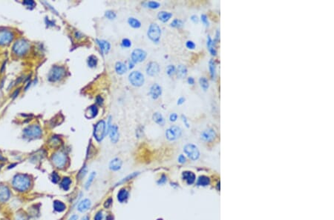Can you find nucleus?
Returning a JSON list of instances; mask_svg holds the SVG:
<instances>
[{
  "label": "nucleus",
  "instance_id": "6",
  "mask_svg": "<svg viewBox=\"0 0 334 220\" xmlns=\"http://www.w3.org/2000/svg\"><path fill=\"white\" fill-rule=\"evenodd\" d=\"M182 133V130L178 126H172L166 131V137L169 141H174L180 138Z\"/></svg>",
  "mask_w": 334,
  "mask_h": 220
},
{
  "label": "nucleus",
  "instance_id": "35",
  "mask_svg": "<svg viewBox=\"0 0 334 220\" xmlns=\"http://www.w3.org/2000/svg\"><path fill=\"white\" fill-rule=\"evenodd\" d=\"M182 25L183 22L180 19H177L173 20V22L171 24V26L174 27V28H181V27H182Z\"/></svg>",
  "mask_w": 334,
  "mask_h": 220
},
{
  "label": "nucleus",
  "instance_id": "55",
  "mask_svg": "<svg viewBox=\"0 0 334 220\" xmlns=\"http://www.w3.org/2000/svg\"><path fill=\"white\" fill-rule=\"evenodd\" d=\"M157 220H162V219H157Z\"/></svg>",
  "mask_w": 334,
  "mask_h": 220
},
{
  "label": "nucleus",
  "instance_id": "49",
  "mask_svg": "<svg viewBox=\"0 0 334 220\" xmlns=\"http://www.w3.org/2000/svg\"><path fill=\"white\" fill-rule=\"evenodd\" d=\"M184 101H185V98L181 97L178 100V105H182Z\"/></svg>",
  "mask_w": 334,
  "mask_h": 220
},
{
  "label": "nucleus",
  "instance_id": "38",
  "mask_svg": "<svg viewBox=\"0 0 334 220\" xmlns=\"http://www.w3.org/2000/svg\"><path fill=\"white\" fill-rule=\"evenodd\" d=\"M176 70H175V67H174V65H169L167 67V74L168 75L171 76L172 75V74H174V73H175Z\"/></svg>",
  "mask_w": 334,
  "mask_h": 220
},
{
  "label": "nucleus",
  "instance_id": "28",
  "mask_svg": "<svg viewBox=\"0 0 334 220\" xmlns=\"http://www.w3.org/2000/svg\"><path fill=\"white\" fill-rule=\"evenodd\" d=\"M128 24L130 25V26H132V28H139L140 26H141V23H140V22L139 21L138 19H137L133 18V17L128 19Z\"/></svg>",
  "mask_w": 334,
  "mask_h": 220
},
{
  "label": "nucleus",
  "instance_id": "20",
  "mask_svg": "<svg viewBox=\"0 0 334 220\" xmlns=\"http://www.w3.org/2000/svg\"><path fill=\"white\" fill-rule=\"evenodd\" d=\"M54 209L57 212L62 213L66 210V205L61 201L55 200L54 202Z\"/></svg>",
  "mask_w": 334,
  "mask_h": 220
},
{
  "label": "nucleus",
  "instance_id": "4",
  "mask_svg": "<svg viewBox=\"0 0 334 220\" xmlns=\"http://www.w3.org/2000/svg\"><path fill=\"white\" fill-rule=\"evenodd\" d=\"M184 153L187 155V156L192 160H197L200 157L199 150L195 145L188 144L184 148Z\"/></svg>",
  "mask_w": 334,
  "mask_h": 220
},
{
  "label": "nucleus",
  "instance_id": "9",
  "mask_svg": "<svg viewBox=\"0 0 334 220\" xmlns=\"http://www.w3.org/2000/svg\"><path fill=\"white\" fill-rule=\"evenodd\" d=\"M159 71H160V67H159V65L157 62H149L146 67V73L148 75L151 76V77H154V76L158 74Z\"/></svg>",
  "mask_w": 334,
  "mask_h": 220
},
{
  "label": "nucleus",
  "instance_id": "43",
  "mask_svg": "<svg viewBox=\"0 0 334 220\" xmlns=\"http://www.w3.org/2000/svg\"><path fill=\"white\" fill-rule=\"evenodd\" d=\"M86 172H87V170H86V167H83V168L82 169V170H81V171L79 173V175H78V177H79L80 179L83 178V177H85V175L86 174Z\"/></svg>",
  "mask_w": 334,
  "mask_h": 220
},
{
  "label": "nucleus",
  "instance_id": "45",
  "mask_svg": "<svg viewBox=\"0 0 334 220\" xmlns=\"http://www.w3.org/2000/svg\"><path fill=\"white\" fill-rule=\"evenodd\" d=\"M96 101H97V103L98 105H103V98H102L100 96H97V98H96Z\"/></svg>",
  "mask_w": 334,
  "mask_h": 220
},
{
  "label": "nucleus",
  "instance_id": "16",
  "mask_svg": "<svg viewBox=\"0 0 334 220\" xmlns=\"http://www.w3.org/2000/svg\"><path fill=\"white\" fill-rule=\"evenodd\" d=\"M97 113H98L97 107L95 105H93L90 106V107L87 109V111H86V116L88 118V119H92V118H94L95 116H97Z\"/></svg>",
  "mask_w": 334,
  "mask_h": 220
},
{
  "label": "nucleus",
  "instance_id": "31",
  "mask_svg": "<svg viewBox=\"0 0 334 220\" xmlns=\"http://www.w3.org/2000/svg\"><path fill=\"white\" fill-rule=\"evenodd\" d=\"M97 57H94V56H91L89 58V60H88V65H89V67H94L97 65Z\"/></svg>",
  "mask_w": 334,
  "mask_h": 220
},
{
  "label": "nucleus",
  "instance_id": "19",
  "mask_svg": "<svg viewBox=\"0 0 334 220\" xmlns=\"http://www.w3.org/2000/svg\"><path fill=\"white\" fill-rule=\"evenodd\" d=\"M97 44L99 45L100 48L102 50V51L105 53H108V51L110 50L111 48V45H110L109 42L106 41V40H97Z\"/></svg>",
  "mask_w": 334,
  "mask_h": 220
},
{
  "label": "nucleus",
  "instance_id": "15",
  "mask_svg": "<svg viewBox=\"0 0 334 220\" xmlns=\"http://www.w3.org/2000/svg\"><path fill=\"white\" fill-rule=\"evenodd\" d=\"M91 206V200L89 199H85L79 203L77 207V210L79 211V212H85V211H88V210L90 209Z\"/></svg>",
  "mask_w": 334,
  "mask_h": 220
},
{
  "label": "nucleus",
  "instance_id": "34",
  "mask_svg": "<svg viewBox=\"0 0 334 220\" xmlns=\"http://www.w3.org/2000/svg\"><path fill=\"white\" fill-rule=\"evenodd\" d=\"M105 16L108 19H114L116 18V13L112 11H107L105 13Z\"/></svg>",
  "mask_w": 334,
  "mask_h": 220
},
{
  "label": "nucleus",
  "instance_id": "47",
  "mask_svg": "<svg viewBox=\"0 0 334 220\" xmlns=\"http://www.w3.org/2000/svg\"><path fill=\"white\" fill-rule=\"evenodd\" d=\"M16 220H27V219H26V217H25V215L18 214L17 216H16Z\"/></svg>",
  "mask_w": 334,
  "mask_h": 220
},
{
  "label": "nucleus",
  "instance_id": "17",
  "mask_svg": "<svg viewBox=\"0 0 334 220\" xmlns=\"http://www.w3.org/2000/svg\"><path fill=\"white\" fill-rule=\"evenodd\" d=\"M183 178L185 179L188 184H192L195 181V175L192 171H184L183 173Z\"/></svg>",
  "mask_w": 334,
  "mask_h": 220
},
{
  "label": "nucleus",
  "instance_id": "26",
  "mask_svg": "<svg viewBox=\"0 0 334 220\" xmlns=\"http://www.w3.org/2000/svg\"><path fill=\"white\" fill-rule=\"evenodd\" d=\"M177 74H178V77L181 78V79L185 77L186 74H187V69H186L185 66L183 65H180L178 67Z\"/></svg>",
  "mask_w": 334,
  "mask_h": 220
},
{
  "label": "nucleus",
  "instance_id": "37",
  "mask_svg": "<svg viewBox=\"0 0 334 220\" xmlns=\"http://www.w3.org/2000/svg\"><path fill=\"white\" fill-rule=\"evenodd\" d=\"M94 220H106V218L105 219L104 215L102 211H100L99 212H97L94 216Z\"/></svg>",
  "mask_w": 334,
  "mask_h": 220
},
{
  "label": "nucleus",
  "instance_id": "44",
  "mask_svg": "<svg viewBox=\"0 0 334 220\" xmlns=\"http://www.w3.org/2000/svg\"><path fill=\"white\" fill-rule=\"evenodd\" d=\"M177 119H178V115L177 113H172V114L170 115V116H169V120H170L171 122H175L176 120H177Z\"/></svg>",
  "mask_w": 334,
  "mask_h": 220
},
{
  "label": "nucleus",
  "instance_id": "22",
  "mask_svg": "<svg viewBox=\"0 0 334 220\" xmlns=\"http://www.w3.org/2000/svg\"><path fill=\"white\" fill-rule=\"evenodd\" d=\"M115 70H116V72L118 74H120V75L125 74L127 71L126 65L121 62H117L116 65H115Z\"/></svg>",
  "mask_w": 334,
  "mask_h": 220
},
{
  "label": "nucleus",
  "instance_id": "54",
  "mask_svg": "<svg viewBox=\"0 0 334 220\" xmlns=\"http://www.w3.org/2000/svg\"><path fill=\"white\" fill-rule=\"evenodd\" d=\"M82 220H89V217L88 216H84Z\"/></svg>",
  "mask_w": 334,
  "mask_h": 220
},
{
  "label": "nucleus",
  "instance_id": "13",
  "mask_svg": "<svg viewBox=\"0 0 334 220\" xmlns=\"http://www.w3.org/2000/svg\"><path fill=\"white\" fill-rule=\"evenodd\" d=\"M109 136L111 143H117L119 139V132L117 125H112L109 129Z\"/></svg>",
  "mask_w": 334,
  "mask_h": 220
},
{
  "label": "nucleus",
  "instance_id": "1",
  "mask_svg": "<svg viewBox=\"0 0 334 220\" xmlns=\"http://www.w3.org/2000/svg\"><path fill=\"white\" fill-rule=\"evenodd\" d=\"M12 184L15 190L19 192H25L30 188L31 182L28 176L25 174H17L13 178Z\"/></svg>",
  "mask_w": 334,
  "mask_h": 220
},
{
  "label": "nucleus",
  "instance_id": "14",
  "mask_svg": "<svg viewBox=\"0 0 334 220\" xmlns=\"http://www.w3.org/2000/svg\"><path fill=\"white\" fill-rule=\"evenodd\" d=\"M162 94V88L159 84H155L151 87L150 88V95L152 99H157Z\"/></svg>",
  "mask_w": 334,
  "mask_h": 220
},
{
  "label": "nucleus",
  "instance_id": "40",
  "mask_svg": "<svg viewBox=\"0 0 334 220\" xmlns=\"http://www.w3.org/2000/svg\"><path fill=\"white\" fill-rule=\"evenodd\" d=\"M111 205H112V199L111 198H108L104 203V207L106 208H108L111 207Z\"/></svg>",
  "mask_w": 334,
  "mask_h": 220
},
{
  "label": "nucleus",
  "instance_id": "50",
  "mask_svg": "<svg viewBox=\"0 0 334 220\" xmlns=\"http://www.w3.org/2000/svg\"><path fill=\"white\" fill-rule=\"evenodd\" d=\"M187 81H188V83L190 84H193L195 83V79H194V78H192V77L188 78Z\"/></svg>",
  "mask_w": 334,
  "mask_h": 220
},
{
  "label": "nucleus",
  "instance_id": "18",
  "mask_svg": "<svg viewBox=\"0 0 334 220\" xmlns=\"http://www.w3.org/2000/svg\"><path fill=\"white\" fill-rule=\"evenodd\" d=\"M122 166V161L119 158L114 159L110 162L109 168L111 170H118L121 168Z\"/></svg>",
  "mask_w": 334,
  "mask_h": 220
},
{
  "label": "nucleus",
  "instance_id": "48",
  "mask_svg": "<svg viewBox=\"0 0 334 220\" xmlns=\"http://www.w3.org/2000/svg\"><path fill=\"white\" fill-rule=\"evenodd\" d=\"M191 19H192V21L194 22L195 23H198V21H199V19H198V17L197 16H195V15H193V16L191 17Z\"/></svg>",
  "mask_w": 334,
  "mask_h": 220
},
{
  "label": "nucleus",
  "instance_id": "29",
  "mask_svg": "<svg viewBox=\"0 0 334 220\" xmlns=\"http://www.w3.org/2000/svg\"><path fill=\"white\" fill-rule=\"evenodd\" d=\"M209 65V70H210V74H211V77H212V78H213V79H215V72H216V70H215V63L214 61H213V60H210Z\"/></svg>",
  "mask_w": 334,
  "mask_h": 220
},
{
  "label": "nucleus",
  "instance_id": "5",
  "mask_svg": "<svg viewBox=\"0 0 334 220\" xmlns=\"http://www.w3.org/2000/svg\"><path fill=\"white\" fill-rule=\"evenodd\" d=\"M128 79L130 83L135 87H140L144 83L143 75L139 71L132 72L128 76Z\"/></svg>",
  "mask_w": 334,
  "mask_h": 220
},
{
  "label": "nucleus",
  "instance_id": "53",
  "mask_svg": "<svg viewBox=\"0 0 334 220\" xmlns=\"http://www.w3.org/2000/svg\"><path fill=\"white\" fill-rule=\"evenodd\" d=\"M77 219H78V216L77 215H73V216H71L70 219H69V220H77Z\"/></svg>",
  "mask_w": 334,
  "mask_h": 220
},
{
  "label": "nucleus",
  "instance_id": "25",
  "mask_svg": "<svg viewBox=\"0 0 334 220\" xmlns=\"http://www.w3.org/2000/svg\"><path fill=\"white\" fill-rule=\"evenodd\" d=\"M153 119L156 123L161 125V126H163L164 124H165V119L160 113H154Z\"/></svg>",
  "mask_w": 334,
  "mask_h": 220
},
{
  "label": "nucleus",
  "instance_id": "32",
  "mask_svg": "<svg viewBox=\"0 0 334 220\" xmlns=\"http://www.w3.org/2000/svg\"><path fill=\"white\" fill-rule=\"evenodd\" d=\"M95 176H96V174L94 172H92L91 174H90L89 176V179L87 180V182H86V188H89V187L91 186V183L93 182V181H94V178H95Z\"/></svg>",
  "mask_w": 334,
  "mask_h": 220
},
{
  "label": "nucleus",
  "instance_id": "7",
  "mask_svg": "<svg viewBox=\"0 0 334 220\" xmlns=\"http://www.w3.org/2000/svg\"><path fill=\"white\" fill-rule=\"evenodd\" d=\"M52 160H53L54 165L56 167H58V168H62L65 165L66 156L65 153H62V152H59V153H55L53 156Z\"/></svg>",
  "mask_w": 334,
  "mask_h": 220
},
{
  "label": "nucleus",
  "instance_id": "39",
  "mask_svg": "<svg viewBox=\"0 0 334 220\" xmlns=\"http://www.w3.org/2000/svg\"><path fill=\"white\" fill-rule=\"evenodd\" d=\"M122 45L125 48H130L132 45V42L128 39H123V41H122Z\"/></svg>",
  "mask_w": 334,
  "mask_h": 220
},
{
  "label": "nucleus",
  "instance_id": "2",
  "mask_svg": "<svg viewBox=\"0 0 334 220\" xmlns=\"http://www.w3.org/2000/svg\"><path fill=\"white\" fill-rule=\"evenodd\" d=\"M106 125L104 120H101L97 123L94 127V136L98 142H100L106 134Z\"/></svg>",
  "mask_w": 334,
  "mask_h": 220
},
{
  "label": "nucleus",
  "instance_id": "30",
  "mask_svg": "<svg viewBox=\"0 0 334 220\" xmlns=\"http://www.w3.org/2000/svg\"><path fill=\"white\" fill-rule=\"evenodd\" d=\"M199 82H200V84H201V88H202L204 91H206V90L208 89V88H209V82H208V80L206 79V78L201 77V79H199Z\"/></svg>",
  "mask_w": 334,
  "mask_h": 220
},
{
  "label": "nucleus",
  "instance_id": "51",
  "mask_svg": "<svg viewBox=\"0 0 334 220\" xmlns=\"http://www.w3.org/2000/svg\"><path fill=\"white\" fill-rule=\"evenodd\" d=\"M167 181V177H165V176H162V178H161V179H160V181H159V183H164V182Z\"/></svg>",
  "mask_w": 334,
  "mask_h": 220
},
{
  "label": "nucleus",
  "instance_id": "12",
  "mask_svg": "<svg viewBox=\"0 0 334 220\" xmlns=\"http://www.w3.org/2000/svg\"><path fill=\"white\" fill-rule=\"evenodd\" d=\"M11 196V191L6 186H0V202H5L9 199Z\"/></svg>",
  "mask_w": 334,
  "mask_h": 220
},
{
  "label": "nucleus",
  "instance_id": "8",
  "mask_svg": "<svg viewBox=\"0 0 334 220\" xmlns=\"http://www.w3.org/2000/svg\"><path fill=\"white\" fill-rule=\"evenodd\" d=\"M146 57V53L142 49H135L132 53V61L134 63L141 62L145 60Z\"/></svg>",
  "mask_w": 334,
  "mask_h": 220
},
{
  "label": "nucleus",
  "instance_id": "10",
  "mask_svg": "<svg viewBox=\"0 0 334 220\" xmlns=\"http://www.w3.org/2000/svg\"><path fill=\"white\" fill-rule=\"evenodd\" d=\"M64 74V69L60 67H56L53 68L49 76V79L51 81L59 80Z\"/></svg>",
  "mask_w": 334,
  "mask_h": 220
},
{
  "label": "nucleus",
  "instance_id": "21",
  "mask_svg": "<svg viewBox=\"0 0 334 220\" xmlns=\"http://www.w3.org/2000/svg\"><path fill=\"white\" fill-rule=\"evenodd\" d=\"M128 198V191L126 189H121L118 193V199L120 202H123Z\"/></svg>",
  "mask_w": 334,
  "mask_h": 220
},
{
  "label": "nucleus",
  "instance_id": "24",
  "mask_svg": "<svg viewBox=\"0 0 334 220\" xmlns=\"http://www.w3.org/2000/svg\"><path fill=\"white\" fill-rule=\"evenodd\" d=\"M157 16H158L159 19L162 21L163 22H167L172 17V14L171 13L166 12V11H161L158 13Z\"/></svg>",
  "mask_w": 334,
  "mask_h": 220
},
{
  "label": "nucleus",
  "instance_id": "11",
  "mask_svg": "<svg viewBox=\"0 0 334 220\" xmlns=\"http://www.w3.org/2000/svg\"><path fill=\"white\" fill-rule=\"evenodd\" d=\"M215 136H216L215 131L213 129H211V128L203 131L201 135V139L205 142H212L215 139Z\"/></svg>",
  "mask_w": 334,
  "mask_h": 220
},
{
  "label": "nucleus",
  "instance_id": "33",
  "mask_svg": "<svg viewBox=\"0 0 334 220\" xmlns=\"http://www.w3.org/2000/svg\"><path fill=\"white\" fill-rule=\"evenodd\" d=\"M147 5H148L149 8H152V9H157V8H158L160 7V3L157 2L151 1L147 3Z\"/></svg>",
  "mask_w": 334,
  "mask_h": 220
},
{
  "label": "nucleus",
  "instance_id": "42",
  "mask_svg": "<svg viewBox=\"0 0 334 220\" xmlns=\"http://www.w3.org/2000/svg\"><path fill=\"white\" fill-rule=\"evenodd\" d=\"M201 21H202V22L206 25V26H208V25H209V21H208V19L206 17V15L204 14L201 15Z\"/></svg>",
  "mask_w": 334,
  "mask_h": 220
},
{
  "label": "nucleus",
  "instance_id": "23",
  "mask_svg": "<svg viewBox=\"0 0 334 220\" xmlns=\"http://www.w3.org/2000/svg\"><path fill=\"white\" fill-rule=\"evenodd\" d=\"M72 183V179L69 178V177H64V178L62 179V180L61 181L60 186L64 191H66L69 190Z\"/></svg>",
  "mask_w": 334,
  "mask_h": 220
},
{
  "label": "nucleus",
  "instance_id": "41",
  "mask_svg": "<svg viewBox=\"0 0 334 220\" xmlns=\"http://www.w3.org/2000/svg\"><path fill=\"white\" fill-rule=\"evenodd\" d=\"M186 47H187L188 48L192 49V50L195 48V44L192 41H189H189L186 42Z\"/></svg>",
  "mask_w": 334,
  "mask_h": 220
},
{
  "label": "nucleus",
  "instance_id": "46",
  "mask_svg": "<svg viewBox=\"0 0 334 220\" xmlns=\"http://www.w3.org/2000/svg\"><path fill=\"white\" fill-rule=\"evenodd\" d=\"M178 162L180 163L183 164L186 162V158L184 155H180L178 157Z\"/></svg>",
  "mask_w": 334,
  "mask_h": 220
},
{
  "label": "nucleus",
  "instance_id": "36",
  "mask_svg": "<svg viewBox=\"0 0 334 220\" xmlns=\"http://www.w3.org/2000/svg\"><path fill=\"white\" fill-rule=\"evenodd\" d=\"M60 176L58 175V174L56 172H54L53 174H51V181L54 182V183L57 184L58 183V182L60 181Z\"/></svg>",
  "mask_w": 334,
  "mask_h": 220
},
{
  "label": "nucleus",
  "instance_id": "3",
  "mask_svg": "<svg viewBox=\"0 0 334 220\" xmlns=\"http://www.w3.org/2000/svg\"><path fill=\"white\" fill-rule=\"evenodd\" d=\"M161 36V30L160 27L157 24H151L148 30V36L152 41L158 42Z\"/></svg>",
  "mask_w": 334,
  "mask_h": 220
},
{
  "label": "nucleus",
  "instance_id": "27",
  "mask_svg": "<svg viewBox=\"0 0 334 220\" xmlns=\"http://www.w3.org/2000/svg\"><path fill=\"white\" fill-rule=\"evenodd\" d=\"M210 183V179L206 176H201L198 179L197 184L200 186H206Z\"/></svg>",
  "mask_w": 334,
  "mask_h": 220
},
{
  "label": "nucleus",
  "instance_id": "52",
  "mask_svg": "<svg viewBox=\"0 0 334 220\" xmlns=\"http://www.w3.org/2000/svg\"><path fill=\"white\" fill-rule=\"evenodd\" d=\"M182 119H183V121H184V122L185 123V125H186V127H189V124H188V122H187V119H186V118L185 117V116H182Z\"/></svg>",
  "mask_w": 334,
  "mask_h": 220
}]
</instances>
